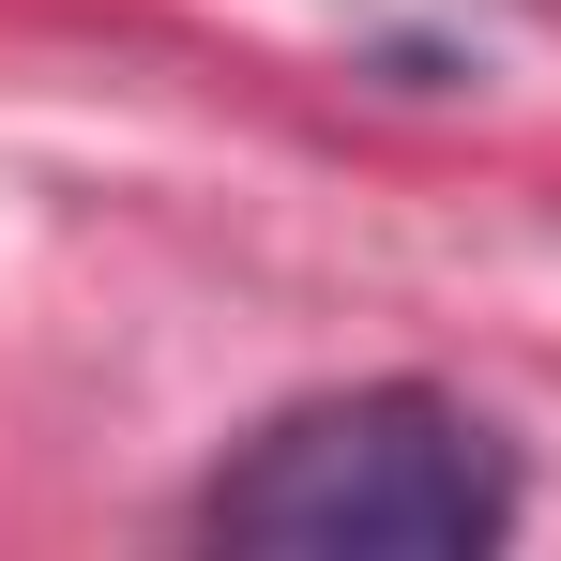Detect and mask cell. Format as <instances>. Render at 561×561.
Wrapping results in <instances>:
<instances>
[{
	"instance_id": "cell-1",
	"label": "cell",
	"mask_w": 561,
	"mask_h": 561,
	"mask_svg": "<svg viewBox=\"0 0 561 561\" xmlns=\"http://www.w3.org/2000/svg\"><path fill=\"white\" fill-rule=\"evenodd\" d=\"M501 531H516V440L440 379L304 394L197 485V547L243 561H470Z\"/></svg>"
}]
</instances>
